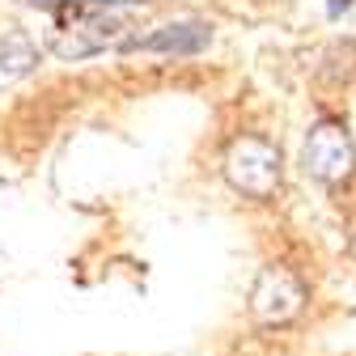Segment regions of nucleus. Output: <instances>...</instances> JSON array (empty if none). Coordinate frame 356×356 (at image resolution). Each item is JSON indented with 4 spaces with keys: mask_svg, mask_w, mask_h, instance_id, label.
I'll use <instances>...</instances> for the list:
<instances>
[{
    "mask_svg": "<svg viewBox=\"0 0 356 356\" xmlns=\"http://www.w3.org/2000/svg\"><path fill=\"white\" fill-rule=\"evenodd\" d=\"M127 22L106 13V9H94V5H72L56 17L51 26V51L60 60H85V56H98L106 47H127Z\"/></svg>",
    "mask_w": 356,
    "mask_h": 356,
    "instance_id": "1",
    "label": "nucleus"
},
{
    "mask_svg": "<svg viewBox=\"0 0 356 356\" xmlns=\"http://www.w3.org/2000/svg\"><path fill=\"white\" fill-rule=\"evenodd\" d=\"M301 161H305V174H314L327 187L348 183L352 170H356V145L348 136V127L339 119H318L309 127V136H305Z\"/></svg>",
    "mask_w": 356,
    "mask_h": 356,
    "instance_id": "3",
    "label": "nucleus"
},
{
    "mask_svg": "<svg viewBox=\"0 0 356 356\" xmlns=\"http://www.w3.org/2000/svg\"><path fill=\"white\" fill-rule=\"evenodd\" d=\"M212 42V30L204 22H178V26H161L149 38H131L123 51H174V56H195Z\"/></svg>",
    "mask_w": 356,
    "mask_h": 356,
    "instance_id": "5",
    "label": "nucleus"
},
{
    "mask_svg": "<svg viewBox=\"0 0 356 356\" xmlns=\"http://www.w3.org/2000/svg\"><path fill=\"white\" fill-rule=\"evenodd\" d=\"M220 170H225V183L246 195V200H272L280 191V149L267 136H238L229 140L225 157H220Z\"/></svg>",
    "mask_w": 356,
    "mask_h": 356,
    "instance_id": "2",
    "label": "nucleus"
},
{
    "mask_svg": "<svg viewBox=\"0 0 356 356\" xmlns=\"http://www.w3.org/2000/svg\"><path fill=\"white\" fill-rule=\"evenodd\" d=\"M30 5H42V9H72V5H94V9H106V5H140V0H30Z\"/></svg>",
    "mask_w": 356,
    "mask_h": 356,
    "instance_id": "7",
    "label": "nucleus"
},
{
    "mask_svg": "<svg viewBox=\"0 0 356 356\" xmlns=\"http://www.w3.org/2000/svg\"><path fill=\"white\" fill-rule=\"evenodd\" d=\"M348 5H352V0H327V13H331V17H339Z\"/></svg>",
    "mask_w": 356,
    "mask_h": 356,
    "instance_id": "8",
    "label": "nucleus"
},
{
    "mask_svg": "<svg viewBox=\"0 0 356 356\" xmlns=\"http://www.w3.org/2000/svg\"><path fill=\"white\" fill-rule=\"evenodd\" d=\"M301 305H305V284L297 272H289V267H263L254 289H250V314L254 323L263 327H284L289 318L301 314Z\"/></svg>",
    "mask_w": 356,
    "mask_h": 356,
    "instance_id": "4",
    "label": "nucleus"
},
{
    "mask_svg": "<svg viewBox=\"0 0 356 356\" xmlns=\"http://www.w3.org/2000/svg\"><path fill=\"white\" fill-rule=\"evenodd\" d=\"M34 64H38L34 38L26 30H5V38H0V72H30Z\"/></svg>",
    "mask_w": 356,
    "mask_h": 356,
    "instance_id": "6",
    "label": "nucleus"
}]
</instances>
